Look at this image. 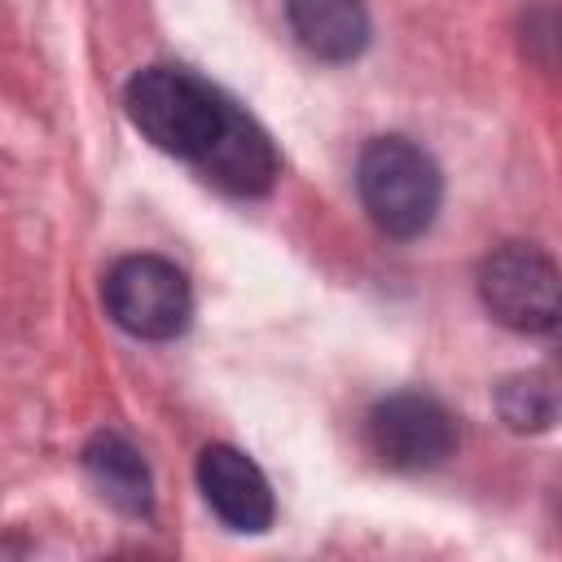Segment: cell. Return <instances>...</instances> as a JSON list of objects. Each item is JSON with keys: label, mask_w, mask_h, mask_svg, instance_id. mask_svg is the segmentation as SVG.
I'll list each match as a JSON object with an SVG mask.
<instances>
[{"label": "cell", "mask_w": 562, "mask_h": 562, "mask_svg": "<svg viewBox=\"0 0 562 562\" xmlns=\"http://www.w3.org/2000/svg\"><path fill=\"white\" fill-rule=\"evenodd\" d=\"M496 408L505 417L509 430H549L553 413H558V395H553V378L531 369V373H514L496 386Z\"/></svg>", "instance_id": "obj_10"}, {"label": "cell", "mask_w": 562, "mask_h": 562, "mask_svg": "<svg viewBox=\"0 0 562 562\" xmlns=\"http://www.w3.org/2000/svg\"><path fill=\"white\" fill-rule=\"evenodd\" d=\"M123 105L145 140L193 167L211 154L233 110V101L220 88L180 66H145L140 75H132Z\"/></svg>", "instance_id": "obj_1"}, {"label": "cell", "mask_w": 562, "mask_h": 562, "mask_svg": "<svg viewBox=\"0 0 562 562\" xmlns=\"http://www.w3.org/2000/svg\"><path fill=\"white\" fill-rule=\"evenodd\" d=\"M105 312L114 325L145 342H167L193 321L189 277L162 255H123L101 281Z\"/></svg>", "instance_id": "obj_3"}, {"label": "cell", "mask_w": 562, "mask_h": 562, "mask_svg": "<svg viewBox=\"0 0 562 562\" xmlns=\"http://www.w3.org/2000/svg\"><path fill=\"white\" fill-rule=\"evenodd\" d=\"M356 189L386 237H422L443 202L439 162L408 136H373L356 162Z\"/></svg>", "instance_id": "obj_2"}, {"label": "cell", "mask_w": 562, "mask_h": 562, "mask_svg": "<svg viewBox=\"0 0 562 562\" xmlns=\"http://www.w3.org/2000/svg\"><path fill=\"white\" fill-rule=\"evenodd\" d=\"M198 171L233 193V198H259L277 184V171H281V158L268 140V132L246 114V110H228V123L220 132V140L211 145V154L198 162Z\"/></svg>", "instance_id": "obj_7"}, {"label": "cell", "mask_w": 562, "mask_h": 562, "mask_svg": "<svg viewBox=\"0 0 562 562\" xmlns=\"http://www.w3.org/2000/svg\"><path fill=\"white\" fill-rule=\"evenodd\" d=\"M198 487L233 531H268L277 518L268 474L233 443H211L198 452Z\"/></svg>", "instance_id": "obj_6"}, {"label": "cell", "mask_w": 562, "mask_h": 562, "mask_svg": "<svg viewBox=\"0 0 562 562\" xmlns=\"http://www.w3.org/2000/svg\"><path fill=\"white\" fill-rule=\"evenodd\" d=\"M483 307L514 334H549L558 325V268L527 241H505L479 263Z\"/></svg>", "instance_id": "obj_5"}, {"label": "cell", "mask_w": 562, "mask_h": 562, "mask_svg": "<svg viewBox=\"0 0 562 562\" xmlns=\"http://www.w3.org/2000/svg\"><path fill=\"white\" fill-rule=\"evenodd\" d=\"M83 470H88L92 487L101 492V501H110L119 514H132V518L149 514L154 479H149V465L132 439H123L119 430L92 435L83 448Z\"/></svg>", "instance_id": "obj_9"}, {"label": "cell", "mask_w": 562, "mask_h": 562, "mask_svg": "<svg viewBox=\"0 0 562 562\" xmlns=\"http://www.w3.org/2000/svg\"><path fill=\"white\" fill-rule=\"evenodd\" d=\"M364 439L369 452L400 474H417V470H435L452 457L457 448V422L452 413L426 395V391H395L386 400H378L364 417Z\"/></svg>", "instance_id": "obj_4"}, {"label": "cell", "mask_w": 562, "mask_h": 562, "mask_svg": "<svg viewBox=\"0 0 562 562\" xmlns=\"http://www.w3.org/2000/svg\"><path fill=\"white\" fill-rule=\"evenodd\" d=\"M294 40L321 61H351L369 44V13L360 0H285Z\"/></svg>", "instance_id": "obj_8"}]
</instances>
